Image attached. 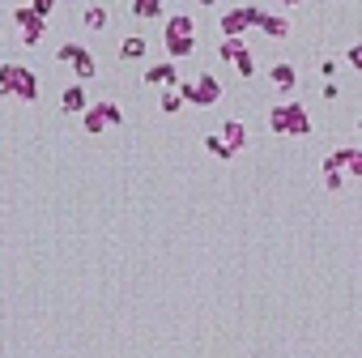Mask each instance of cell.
<instances>
[{
    "label": "cell",
    "instance_id": "obj_15",
    "mask_svg": "<svg viewBox=\"0 0 362 358\" xmlns=\"http://www.w3.org/2000/svg\"><path fill=\"white\" fill-rule=\"evenodd\" d=\"M222 141L239 153V149L248 145V124H243V120H226V124H222Z\"/></svg>",
    "mask_w": 362,
    "mask_h": 358
},
{
    "label": "cell",
    "instance_id": "obj_18",
    "mask_svg": "<svg viewBox=\"0 0 362 358\" xmlns=\"http://www.w3.org/2000/svg\"><path fill=\"white\" fill-rule=\"evenodd\" d=\"M205 149L213 153V158H222V162H230V158H234V149L222 141V133H209V137H205Z\"/></svg>",
    "mask_w": 362,
    "mask_h": 358
},
{
    "label": "cell",
    "instance_id": "obj_9",
    "mask_svg": "<svg viewBox=\"0 0 362 358\" xmlns=\"http://www.w3.org/2000/svg\"><path fill=\"white\" fill-rule=\"evenodd\" d=\"M217 56H222V60H230V64L239 68V77H252V73H256V56L248 51V43H243V39H222Z\"/></svg>",
    "mask_w": 362,
    "mask_h": 358
},
{
    "label": "cell",
    "instance_id": "obj_4",
    "mask_svg": "<svg viewBox=\"0 0 362 358\" xmlns=\"http://www.w3.org/2000/svg\"><path fill=\"white\" fill-rule=\"evenodd\" d=\"M179 94L188 98V107H217L222 98V82L213 73H197L192 82H179Z\"/></svg>",
    "mask_w": 362,
    "mask_h": 358
},
{
    "label": "cell",
    "instance_id": "obj_21",
    "mask_svg": "<svg viewBox=\"0 0 362 358\" xmlns=\"http://www.w3.org/2000/svg\"><path fill=\"white\" fill-rule=\"evenodd\" d=\"M137 17H162V0H132Z\"/></svg>",
    "mask_w": 362,
    "mask_h": 358
},
{
    "label": "cell",
    "instance_id": "obj_23",
    "mask_svg": "<svg viewBox=\"0 0 362 358\" xmlns=\"http://www.w3.org/2000/svg\"><path fill=\"white\" fill-rule=\"evenodd\" d=\"M345 64H350V68H358V73H362V43H354V47H350V51H345Z\"/></svg>",
    "mask_w": 362,
    "mask_h": 358
},
{
    "label": "cell",
    "instance_id": "obj_6",
    "mask_svg": "<svg viewBox=\"0 0 362 358\" xmlns=\"http://www.w3.org/2000/svg\"><path fill=\"white\" fill-rule=\"evenodd\" d=\"M260 17H264V5H230L222 13V35L226 39H243V30L260 26Z\"/></svg>",
    "mask_w": 362,
    "mask_h": 358
},
{
    "label": "cell",
    "instance_id": "obj_13",
    "mask_svg": "<svg viewBox=\"0 0 362 358\" xmlns=\"http://www.w3.org/2000/svg\"><path fill=\"white\" fill-rule=\"evenodd\" d=\"M60 107H64L68 115H86V111L94 107V102L86 98V90H81V86H68V90L60 94Z\"/></svg>",
    "mask_w": 362,
    "mask_h": 358
},
{
    "label": "cell",
    "instance_id": "obj_10",
    "mask_svg": "<svg viewBox=\"0 0 362 358\" xmlns=\"http://www.w3.org/2000/svg\"><path fill=\"white\" fill-rule=\"evenodd\" d=\"M269 82H273L277 94H294V90H299V68L290 64V60H281V64L269 68Z\"/></svg>",
    "mask_w": 362,
    "mask_h": 358
},
{
    "label": "cell",
    "instance_id": "obj_12",
    "mask_svg": "<svg viewBox=\"0 0 362 358\" xmlns=\"http://www.w3.org/2000/svg\"><path fill=\"white\" fill-rule=\"evenodd\" d=\"M145 82H150V86H162V90H175V86H179L175 60H162V64H154L150 73H145Z\"/></svg>",
    "mask_w": 362,
    "mask_h": 358
},
{
    "label": "cell",
    "instance_id": "obj_16",
    "mask_svg": "<svg viewBox=\"0 0 362 358\" xmlns=\"http://www.w3.org/2000/svg\"><path fill=\"white\" fill-rule=\"evenodd\" d=\"M158 107H162V115H179V111L188 107V98H183V94H179V86H175V90H162Z\"/></svg>",
    "mask_w": 362,
    "mask_h": 358
},
{
    "label": "cell",
    "instance_id": "obj_24",
    "mask_svg": "<svg viewBox=\"0 0 362 358\" xmlns=\"http://www.w3.org/2000/svg\"><path fill=\"white\" fill-rule=\"evenodd\" d=\"M358 133H362V120H358Z\"/></svg>",
    "mask_w": 362,
    "mask_h": 358
},
{
    "label": "cell",
    "instance_id": "obj_22",
    "mask_svg": "<svg viewBox=\"0 0 362 358\" xmlns=\"http://www.w3.org/2000/svg\"><path fill=\"white\" fill-rule=\"evenodd\" d=\"M30 5H34V13H39L43 21H47V17L56 13V0H30Z\"/></svg>",
    "mask_w": 362,
    "mask_h": 358
},
{
    "label": "cell",
    "instance_id": "obj_19",
    "mask_svg": "<svg viewBox=\"0 0 362 358\" xmlns=\"http://www.w3.org/2000/svg\"><path fill=\"white\" fill-rule=\"evenodd\" d=\"M81 21H86V30H103V26L111 21V13H107L103 5H90V9L81 13Z\"/></svg>",
    "mask_w": 362,
    "mask_h": 358
},
{
    "label": "cell",
    "instance_id": "obj_2",
    "mask_svg": "<svg viewBox=\"0 0 362 358\" xmlns=\"http://www.w3.org/2000/svg\"><path fill=\"white\" fill-rule=\"evenodd\" d=\"M162 43H166V56L171 60H183L197 51V21L192 13H171L162 21Z\"/></svg>",
    "mask_w": 362,
    "mask_h": 358
},
{
    "label": "cell",
    "instance_id": "obj_11",
    "mask_svg": "<svg viewBox=\"0 0 362 358\" xmlns=\"http://www.w3.org/2000/svg\"><path fill=\"white\" fill-rule=\"evenodd\" d=\"M328 158H332L336 167H341L345 175H354V179H362V149H358V145H341V149H332V153H328Z\"/></svg>",
    "mask_w": 362,
    "mask_h": 358
},
{
    "label": "cell",
    "instance_id": "obj_20",
    "mask_svg": "<svg viewBox=\"0 0 362 358\" xmlns=\"http://www.w3.org/2000/svg\"><path fill=\"white\" fill-rule=\"evenodd\" d=\"M341 175H345L341 167H336L332 158H324V188H328V192H341V184H345Z\"/></svg>",
    "mask_w": 362,
    "mask_h": 358
},
{
    "label": "cell",
    "instance_id": "obj_3",
    "mask_svg": "<svg viewBox=\"0 0 362 358\" xmlns=\"http://www.w3.org/2000/svg\"><path fill=\"white\" fill-rule=\"evenodd\" d=\"M269 128L277 137H307L311 128V111L303 107L299 98H290V102H277V107H269Z\"/></svg>",
    "mask_w": 362,
    "mask_h": 358
},
{
    "label": "cell",
    "instance_id": "obj_17",
    "mask_svg": "<svg viewBox=\"0 0 362 358\" xmlns=\"http://www.w3.org/2000/svg\"><path fill=\"white\" fill-rule=\"evenodd\" d=\"M145 51H150V43H145L141 35H132V39L119 43V60H145Z\"/></svg>",
    "mask_w": 362,
    "mask_h": 358
},
{
    "label": "cell",
    "instance_id": "obj_14",
    "mask_svg": "<svg viewBox=\"0 0 362 358\" xmlns=\"http://www.w3.org/2000/svg\"><path fill=\"white\" fill-rule=\"evenodd\" d=\"M260 30L269 35V39H285V35H290V17H285V13H269V9H264Z\"/></svg>",
    "mask_w": 362,
    "mask_h": 358
},
{
    "label": "cell",
    "instance_id": "obj_7",
    "mask_svg": "<svg viewBox=\"0 0 362 358\" xmlns=\"http://www.w3.org/2000/svg\"><path fill=\"white\" fill-rule=\"evenodd\" d=\"M56 60H60V64H72V73H77L81 82L99 77V60H94V51L81 47V43H60V47H56Z\"/></svg>",
    "mask_w": 362,
    "mask_h": 358
},
{
    "label": "cell",
    "instance_id": "obj_1",
    "mask_svg": "<svg viewBox=\"0 0 362 358\" xmlns=\"http://www.w3.org/2000/svg\"><path fill=\"white\" fill-rule=\"evenodd\" d=\"M0 98H21V102H34V98H39V73H34L30 64L5 60V64H0Z\"/></svg>",
    "mask_w": 362,
    "mask_h": 358
},
{
    "label": "cell",
    "instance_id": "obj_5",
    "mask_svg": "<svg viewBox=\"0 0 362 358\" xmlns=\"http://www.w3.org/2000/svg\"><path fill=\"white\" fill-rule=\"evenodd\" d=\"M81 128L90 137H99V133H107V128H124V107L119 102H111V98H103V102H94V107L81 115Z\"/></svg>",
    "mask_w": 362,
    "mask_h": 358
},
{
    "label": "cell",
    "instance_id": "obj_8",
    "mask_svg": "<svg viewBox=\"0 0 362 358\" xmlns=\"http://www.w3.org/2000/svg\"><path fill=\"white\" fill-rule=\"evenodd\" d=\"M13 26L21 30V43H26V47H39L43 35H47V21L34 13V5H17L13 9Z\"/></svg>",
    "mask_w": 362,
    "mask_h": 358
}]
</instances>
